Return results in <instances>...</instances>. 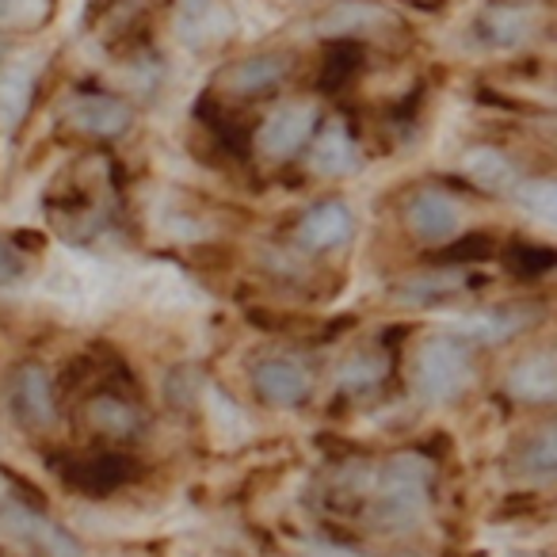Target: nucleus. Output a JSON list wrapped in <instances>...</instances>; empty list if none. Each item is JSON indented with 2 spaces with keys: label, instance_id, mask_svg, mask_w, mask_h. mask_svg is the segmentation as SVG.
<instances>
[{
  "label": "nucleus",
  "instance_id": "nucleus-15",
  "mask_svg": "<svg viewBox=\"0 0 557 557\" xmlns=\"http://www.w3.org/2000/svg\"><path fill=\"white\" fill-rule=\"evenodd\" d=\"M379 27H394V24H389V16L379 9V4H359V0L336 4V9H329L325 16L318 20V35H325V39H359L363 42V35L379 32Z\"/></svg>",
  "mask_w": 557,
  "mask_h": 557
},
{
  "label": "nucleus",
  "instance_id": "nucleus-16",
  "mask_svg": "<svg viewBox=\"0 0 557 557\" xmlns=\"http://www.w3.org/2000/svg\"><path fill=\"white\" fill-rule=\"evenodd\" d=\"M508 389L519 401H554L557 397V351H539L527 356L519 367H511Z\"/></svg>",
  "mask_w": 557,
  "mask_h": 557
},
{
  "label": "nucleus",
  "instance_id": "nucleus-20",
  "mask_svg": "<svg viewBox=\"0 0 557 557\" xmlns=\"http://www.w3.org/2000/svg\"><path fill=\"white\" fill-rule=\"evenodd\" d=\"M478 27L496 47H516V42H523L534 32V12L519 9V4H488Z\"/></svg>",
  "mask_w": 557,
  "mask_h": 557
},
{
  "label": "nucleus",
  "instance_id": "nucleus-4",
  "mask_svg": "<svg viewBox=\"0 0 557 557\" xmlns=\"http://www.w3.org/2000/svg\"><path fill=\"white\" fill-rule=\"evenodd\" d=\"M318 126H321L318 103H310V100L278 103V108L256 126V138H252L256 153H260L263 161H275V164L290 161V157H298L306 146H310Z\"/></svg>",
  "mask_w": 557,
  "mask_h": 557
},
{
  "label": "nucleus",
  "instance_id": "nucleus-25",
  "mask_svg": "<svg viewBox=\"0 0 557 557\" xmlns=\"http://www.w3.org/2000/svg\"><path fill=\"white\" fill-rule=\"evenodd\" d=\"M516 202L527 210V214L542 218L546 225L557 230V180H519L516 184Z\"/></svg>",
  "mask_w": 557,
  "mask_h": 557
},
{
  "label": "nucleus",
  "instance_id": "nucleus-21",
  "mask_svg": "<svg viewBox=\"0 0 557 557\" xmlns=\"http://www.w3.org/2000/svg\"><path fill=\"white\" fill-rule=\"evenodd\" d=\"M58 0H0V35H35L54 20Z\"/></svg>",
  "mask_w": 557,
  "mask_h": 557
},
{
  "label": "nucleus",
  "instance_id": "nucleus-12",
  "mask_svg": "<svg viewBox=\"0 0 557 557\" xmlns=\"http://www.w3.org/2000/svg\"><path fill=\"white\" fill-rule=\"evenodd\" d=\"M134 473L123 455H85L62 466V481L85 496H108Z\"/></svg>",
  "mask_w": 557,
  "mask_h": 557
},
{
  "label": "nucleus",
  "instance_id": "nucleus-9",
  "mask_svg": "<svg viewBox=\"0 0 557 557\" xmlns=\"http://www.w3.org/2000/svg\"><path fill=\"white\" fill-rule=\"evenodd\" d=\"M237 32L230 0H176V35L191 50L222 47Z\"/></svg>",
  "mask_w": 557,
  "mask_h": 557
},
{
  "label": "nucleus",
  "instance_id": "nucleus-5",
  "mask_svg": "<svg viewBox=\"0 0 557 557\" xmlns=\"http://www.w3.org/2000/svg\"><path fill=\"white\" fill-rule=\"evenodd\" d=\"M62 123L70 126L81 138H96V141H111L123 138L134 123V111L126 100L111 92H77L62 111Z\"/></svg>",
  "mask_w": 557,
  "mask_h": 557
},
{
  "label": "nucleus",
  "instance_id": "nucleus-27",
  "mask_svg": "<svg viewBox=\"0 0 557 557\" xmlns=\"http://www.w3.org/2000/svg\"><path fill=\"white\" fill-rule=\"evenodd\" d=\"M382 374H386V359L359 351V356H351L348 363L341 367L336 382H341V386H348V389H371L374 382H382Z\"/></svg>",
  "mask_w": 557,
  "mask_h": 557
},
{
  "label": "nucleus",
  "instance_id": "nucleus-13",
  "mask_svg": "<svg viewBox=\"0 0 557 557\" xmlns=\"http://www.w3.org/2000/svg\"><path fill=\"white\" fill-rule=\"evenodd\" d=\"M508 470L511 478L539 481V485L557 481V424H542L531 435H523L511 450Z\"/></svg>",
  "mask_w": 557,
  "mask_h": 557
},
{
  "label": "nucleus",
  "instance_id": "nucleus-19",
  "mask_svg": "<svg viewBox=\"0 0 557 557\" xmlns=\"http://www.w3.org/2000/svg\"><path fill=\"white\" fill-rule=\"evenodd\" d=\"M462 172L470 184H478L481 191H516L519 176H516V164L508 161V157L500 153V149H470V153L462 157Z\"/></svg>",
  "mask_w": 557,
  "mask_h": 557
},
{
  "label": "nucleus",
  "instance_id": "nucleus-11",
  "mask_svg": "<svg viewBox=\"0 0 557 557\" xmlns=\"http://www.w3.org/2000/svg\"><path fill=\"white\" fill-rule=\"evenodd\" d=\"M310 169L318 176H351V172L363 169V153H359V141L351 138V131L344 123H325L318 126L310 141Z\"/></svg>",
  "mask_w": 557,
  "mask_h": 557
},
{
  "label": "nucleus",
  "instance_id": "nucleus-8",
  "mask_svg": "<svg viewBox=\"0 0 557 557\" xmlns=\"http://www.w3.org/2000/svg\"><path fill=\"white\" fill-rule=\"evenodd\" d=\"M405 225L409 233L420 240V245H447V240L458 237L462 230V210L450 199L447 191H435V187H424L409 199L405 207Z\"/></svg>",
  "mask_w": 557,
  "mask_h": 557
},
{
  "label": "nucleus",
  "instance_id": "nucleus-23",
  "mask_svg": "<svg viewBox=\"0 0 557 557\" xmlns=\"http://www.w3.org/2000/svg\"><path fill=\"white\" fill-rule=\"evenodd\" d=\"M523 325H527L523 313H481V318L458 321V336L481 341V344H500V341H508V336H516Z\"/></svg>",
  "mask_w": 557,
  "mask_h": 557
},
{
  "label": "nucleus",
  "instance_id": "nucleus-10",
  "mask_svg": "<svg viewBox=\"0 0 557 557\" xmlns=\"http://www.w3.org/2000/svg\"><path fill=\"white\" fill-rule=\"evenodd\" d=\"M252 389L271 409H295L313 394V379L295 359H260L252 367Z\"/></svg>",
  "mask_w": 557,
  "mask_h": 557
},
{
  "label": "nucleus",
  "instance_id": "nucleus-1",
  "mask_svg": "<svg viewBox=\"0 0 557 557\" xmlns=\"http://www.w3.org/2000/svg\"><path fill=\"white\" fill-rule=\"evenodd\" d=\"M435 466L424 455H394L379 470L374 485V523L386 531H405L420 523L428 508V488H432Z\"/></svg>",
  "mask_w": 557,
  "mask_h": 557
},
{
  "label": "nucleus",
  "instance_id": "nucleus-6",
  "mask_svg": "<svg viewBox=\"0 0 557 557\" xmlns=\"http://www.w3.org/2000/svg\"><path fill=\"white\" fill-rule=\"evenodd\" d=\"M9 409L32 432H47L58 420V397H54V382L42 371L39 363H24L12 371L9 379Z\"/></svg>",
  "mask_w": 557,
  "mask_h": 557
},
{
  "label": "nucleus",
  "instance_id": "nucleus-26",
  "mask_svg": "<svg viewBox=\"0 0 557 557\" xmlns=\"http://www.w3.org/2000/svg\"><path fill=\"white\" fill-rule=\"evenodd\" d=\"M496 252V237L493 233H462L458 240H447L440 245V256L435 260L447 263V268H470V263H481Z\"/></svg>",
  "mask_w": 557,
  "mask_h": 557
},
{
  "label": "nucleus",
  "instance_id": "nucleus-2",
  "mask_svg": "<svg viewBox=\"0 0 557 557\" xmlns=\"http://www.w3.org/2000/svg\"><path fill=\"white\" fill-rule=\"evenodd\" d=\"M412 386L424 401L447 405L473 386V356L466 336H428L412 363Z\"/></svg>",
  "mask_w": 557,
  "mask_h": 557
},
{
  "label": "nucleus",
  "instance_id": "nucleus-24",
  "mask_svg": "<svg viewBox=\"0 0 557 557\" xmlns=\"http://www.w3.org/2000/svg\"><path fill=\"white\" fill-rule=\"evenodd\" d=\"M511 275L519 278H542L546 271L557 268V248L549 245H531V240H516V245L504 252Z\"/></svg>",
  "mask_w": 557,
  "mask_h": 557
},
{
  "label": "nucleus",
  "instance_id": "nucleus-14",
  "mask_svg": "<svg viewBox=\"0 0 557 557\" xmlns=\"http://www.w3.org/2000/svg\"><path fill=\"white\" fill-rule=\"evenodd\" d=\"M351 233H356V218L344 202H321L298 222V240L310 252H329V248L348 245Z\"/></svg>",
  "mask_w": 557,
  "mask_h": 557
},
{
  "label": "nucleus",
  "instance_id": "nucleus-32",
  "mask_svg": "<svg viewBox=\"0 0 557 557\" xmlns=\"http://www.w3.org/2000/svg\"><path fill=\"white\" fill-rule=\"evenodd\" d=\"M0 58H4V47H0Z\"/></svg>",
  "mask_w": 557,
  "mask_h": 557
},
{
  "label": "nucleus",
  "instance_id": "nucleus-31",
  "mask_svg": "<svg viewBox=\"0 0 557 557\" xmlns=\"http://www.w3.org/2000/svg\"><path fill=\"white\" fill-rule=\"evenodd\" d=\"M397 557H412V554H397Z\"/></svg>",
  "mask_w": 557,
  "mask_h": 557
},
{
  "label": "nucleus",
  "instance_id": "nucleus-3",
  "mask_svg": "<svg viewBox=\"0 0 557 557\" xmlns=\"http://www.w3.org/2000/svg\"><path fill=\"white\" fill-rule=\"evenodd\" d=\"M295 70V54L290 50H268V54H248L230 62L225 70H218L214 77V92L225 103H252L263 96L275 92L283 81Z\"/></svg>",
  "mask_w": 557,
  "mask_h": 557
},
{
  "label": "nucleus",
  "instance_id": "nucleus-29",
  "mask_svg": "<svg viewBox=\"0 0 557 557\" xmlns=\"http://www.w3.org/2000/svg\"><path fill=\"white\" fill-rule=\"evenodd\" d=\"M24 271H27L24 252H20L9 237H0V287H12V283H20V278H24Z\"/></svg>",
  "mask_w": 557,
  "mask_h": 557
},
{
  "label": "nucleus",
  "instance_id": "nucleus-7",
  "mask_svg": "<svg viewBox=\"0 0 557 557\" xmlns=\"http://www.w3.org/2000/svg\"><path fill=\"white\" fill-rule=\"evenodd\" d=\"M0 531L12 534L24 546L39 549L47 557H85L81 542L70 531H62L58 523H50L47 516L32 508H20V504H0Z\"/></svg>",
  "mask_w": 557,
  "mask_h": 557
},
{
  "label": "nucleus",
  "instance_id": "nucleus-18",
  "mask_svg": "<svg viewBox=\"0 0 557 557\" xmlns=\"http://www.w3.org/2000/svg\"><path fill=\"white\" fill-rule=\"evenodd\" d=\"M363 73V42L359 39H329L325 58H321L318 88L321 92H341Z\"/></svg>",
  "mask_w": 557,
  "mask_h": 557
},
{
  "label": "nucleus",
  "instance_id": "nucleus-28",
  "mask_svg": "<svg viewBox=\"0 0 557 557\" xmlns=\"http://www.w3.org/2000/svg\"><path fill=\"white\" fill-rule=\"evenodd\" d=\"M27 103H32V85H27L24 73L4 77V85H0V119L9 126H16L20 119H24Z\"/></svg>",
  "mask_w": 557,
  "mask_h": 557
},
{
  "label": "nucleus",
  "instance_id": "nucleus-17",
  "mask_svg": "<svg viewBox=\"0 0 557 557\" xmlns=\"http://www.w3.org/2000/svg\"><path fill=\"white\" fill-rule=\"evenodd\" d=\"M85 417H88V428L100 432V435H108V440H134V435L141 432V412L115 394L92 397L88 409H85Z\"/></svg>",
  "mask_w": 557,
  "mask_h": 557
},
{
  "label": "nucleus",
  "instance_id": "nucleus-30",
  "mask_svg": "<svg viewBox=\"0 0 557 557\" xmlns=\"http://www.w3.org/2000/svg\"><path fill=\"white\" fill-rule=\"evenodd\" d=\"M409 4H435V0H409Z\"/></svg>",
  "mask_w": 557,
  "mask_h": 557
},
{
  "label": "nucleus",
  "instance_id": "nucleus-22",
  "mask_svg": "<svg viewBox=\"0 0 557 557\" xmlns=\"http://www.w3.org/2000/svg\"><path fill=\"white\" fill-rule=\"evenodd\" d=\"M462 287H466L462 271L443 268V271H432V275L405 278L401 287H397V298H401V302H443V298L458 295Z\"/></svg>",
  "mask_w": 557,
  "mask_h": 557
}]
</instances>
